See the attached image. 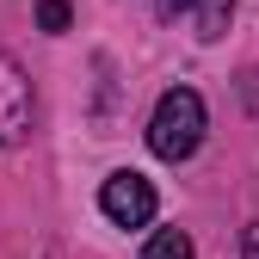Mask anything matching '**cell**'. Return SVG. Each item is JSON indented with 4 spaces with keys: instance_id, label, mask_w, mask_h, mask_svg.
Segmentation results:
<instances>
[{
    "instance_id": "obj_1",
    "label": "cell",
    "mask_w": 259,
    "mask_h": 259,
    "mask_svg": "<svg viewBox=\"0 0 259 259\" xmlns=\"http://www.w3.org/2000/svg\"><path fill=\"white\" fill-rule=\"evenodd\" d=\"M198 142H204V99L191 87H167L148 117V148L160 160H191Z\"/></svg>"
},
{
    "instance_id": "obj_2",
    "label": "cell",
    "mask_w": 259,
    "mask_h": 259,
    "mask_svg": "<svg viewBox=\"0 0 259 259\" xmlns=\"http://www.w3.org/2000/svg\"><path fill=\"white\" fill-rule=\"evenodd\" d=\"M99 210L117 222V229H142V222H154V185L142 173H111L99 185Z\"/></svg>"
},
{
    "instance_id": "obj_3",
    "label": "cell",
    "mask_w": 259,
    "mask_h": 259,
    "mask_svg": "<svg viewBox=\"0 0 259 259\" xmlns=\"http://www.w3.org/2000/svg\"><path fill=\"white\" fill-rule=\"evenodd\" d=\"M31 136V80L25 68L0 50V148H13Z\"/></svg>"
},
{
    "instance_id": "obj_4",
    "label": "cell",
    "mask_w": 259,
    "mask_h": 259,
    "mask_svg": "<svg viewBox=\"0 0 259 259\" xmlns=\"http://www.w3.org/2000/svg\"><path fill=\"white\" fill-rule=\"evenodd\" d=\"M235 19V0H191V31H198L204 44H216L222 31Z\"/></svg>"
},
{
    "instance_id": "obj_5",
    "label": "cell",
    "mask_w": 259,
    "mask_h": 259,
    "mask_svg": "<svg viewBox=\"0 0 259 259\" xmlns=\"http://www.w3.org/2000/svg\"><path fill=\"white\" fill-rule=\"evenodd\" d=\"M142 259H191V235H185V229H160V235L142 247Z\"/></svg>"
},
{
    "instance_id": "obj_6",
    "label": "cell",
    "mask_w": 259,
    "mask_h": 259,
    "mask_svg": "<svg viewBox=\"0 0 259 259\" xmlns=\"http://www.w3.org/2000/svg\"><path fill=\"white\" fill-rule=\"evenodd\" d=\"M37 25L44 31H68L74 25V7H68V0H37Z\"/></svg>"
},
{
    "instance_id": "obj_7",
    "label": "cell",
    "mask_w": 259,
    "mask_h": 259,
    "mask_svg": "<svg viewBox=\"0 0 259 259\" xmlns=\"http://www.w3.org/2000/svg\"><path fill=\"white\" fill-rule=\"evenodd\" d=\"M154 13L160 19H179V13H191V0H154Z\"/></svg>"
},
{
    "instance_id": "obj_8",
    "label": "cell",
    "mask_w": 259,
    "mask_h": 259,
    "mask_svg": "<svg viewBox=\"0 0 259 259\" xmlns=\"http://www.w3.org/2000/svg\"><path fill=\"white\" fill-rule=\"evenodd\" d=\"M241 259H259V222L247 229V241H241Z\"/></svg>"
}]
</instances>
